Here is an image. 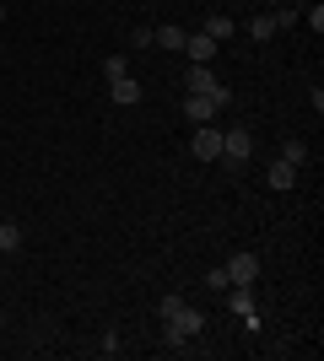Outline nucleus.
I'll return each instance as SVG.
<instances>
[{"label":"nucleus","instance_id":"f257e3e1","mask_svg":"<svg viewBox=\"0 0 324 361\" xmlns=\"http://www.w3.org/2000/svg\"><path fill=\"white\" fill-rule=\"evenodd\" d=\"M184 92H205V97H216L222 108L232 103V87H227V81H216L211 65H189V71H184Z\"/></svg>","mask_w":324,"mask_h":361},{"label":"nucleus","instance_id":"f03ea898","mask_svg":"<svg viewBox=\"0 0 324 361\" xmlns=\"http://www.w3.org/2000/svg\"><path fill=\"white\" fill-rule=\"evenodd\" d=\"M222 157H227V167H244L254 157V135L248 130H222Z\"/></svg>","mask_w":324,"mask_h":361},{"label":"nucleus","instance_id":"7ed1b4c3","mask_svg":"<svg viewBox=\"0 0 324 361\" xmlns=\"http://www.w3.org/2000/svg\"><path fill=\"white\" fill-rule=\"evenodd\" d=\"M222 270H227V286H254V281H260V259L254 254H232Z\"/></svg>","mask_w":324,"mask_h":361},{"label":"nucleus","instance_id":"20e7f679","mask_svg":"<svg viewBox=\"0 0 324 361\" xmlns=\"http://www.w3.org/2000/svg\"><path fill=\"white\" fill-rule=\"evenodd\" d=\"M216 114H222V103H216V97H205V92H184V119H189V124H211Z\"/></svg>","mask_w":324,"mask_h":361},{"label":"nucleus","instance_id":"39448f33","mask_svg":"<svg viewBox=\"0 0 324 361\" xmlns=\"http://www.w3.org/2000/svg\"><path fill=\"white\" fill-rule=\"evenodd\" d=\"M216 49H222V44H216V38H205V32H189V38H184L189 65H211V60H216Z\"/></svg>","mask_w":324,"mask_h":361},{"label":"nucleus","instance_id":"423d86ee","mask_svg":"<svg viewBox=\"0 0 324 361\" xmlns=\"http://www.w3.org/2000/svg\"><path fill=\"white\" fill-rule=\"evenodd\" d=\"M189 151H195V157H200V162H216V157H222V130H195V140H189Z\"/></svg>","mask_w":324,"mask_h":361},{"label":"nucleus","instance_id":"0eeeda50","mask_svg":"<svg viewBox=\"0 0 324 361\" xmlns=\"http://www.w3.org/2000/svg\"><path fill=\"white\" fill-rule=\"evenodd\" d=\"M168 324H173V329H179V334H184V340H195V334L205 329V313H200V307H189V302H184V307H179V318H168Z\"/></svg>","mask_w":324,"mask_h":361},{"label":"nucleus","instance_id":"6e6552de","mask_svg":"<svg viewBox=\"0 0 324 361\" xmlns=\"http://www.w3.org/2000/svg\"><path fill=\"white\" fill-rule=\"evenodd\" d=\"M184 27H152V49H173V54H184Z\"/></svg>","mask_w":324,"mask_h":361},{"label":"nucleus","instance_id":"1a4fd4ad","mask_svg":"<svg viewBox=\"0 0 324 361\" xmlns=\"http://www.w3.org/2000/svg\"><path fill=\"white\" fill-rule=\"evenodd\" d=\"M200 32H205V38H216V44H227V38H232V16L227 11H211Z\"/></svg>","mask_w":324,"mask_h":361},{"label":"nucleus","instance_id":"9d476101","mask_svg":"<svg viewBox=\"0 0 324 361\" xmlns=\"http://www.w3.org/2000/svg\"><path fill=\"white\" fill-rule=\"evenodd\" d=\"M232 291V313H244V318H254V313H260V307H254V302H260V297H254V286H227Z\"/></svg>","mask_w":324,"mask_h":361},{"label":"nucleus","instance_id":"9b49d317","mask_svg":"<svg viewBox=\"0 0 324 361\" xmlns=\"http://www.w3.org/2000/svg\"><path fill=\"white\" fill-rule=\"evenodd\" d=\"M108 87H114V103H124V108L140 103V81L136 75H119V81H108Z\"/></svg>","mask_w":324,"mask_h":361},{"label":"nucleus","instance_id":"f8f14e48","mask_svg":"<svg viewBox=\"0 0 324 361\" xmlns=\"http://www.w3.org/2000/svg\"><path fill=\"white\" fill-rule=\"evenodd\" d=\"M265 178H270V189H292V183H297V167L281 157V162H270V173H265Z\"/></svg>","mask_w":324,"mask_h":361},{"label":"nucleus","instance_id":"ddd939ff","mask_svg":"<svg viewBox=\"0 0 324 361\" xmlns=\"http://www.w3.org/2000/svg\"><path fill=\"white\" fill-rule=\"evenodd\" d=\"M248 32H254V38H260V44H270V38H276V16H270V11H260V16H254V22H248Z\"/></svg>","mask_w":324,"mask_h":361},{"label":"nucleus","instance_id":"4468645a","mask_svg":"<svg viewBox=\"0 0 324 361\" xmlns=\"http://www.w3.org/2000/svg\"><path fill=\"white\" fill-rule=\"evenodd\" d=\"M22 248V226L16 221H0V254H16Z\"/></svg>","mask_w":324,"mask_h":361},{"label":"nucleus","instance_id":"2eb2a0df","mask_svg":"<svg viewBox=\"0 0 324 361\" xmlns=\"http://www.w3.org/2000/svg\"><path fill=\"white\" fill-rule=\"evenodd\" d=\"M103 75H108V81H119V75H130V60H124V54H108V60H103Z\"/></svg>","mask_w":324,"mask_h":361},{"label":"nucleus","instance_id":"dca6fc26","mask_svg":"<svg viewBox=\"0 0 324 361\" xmlns=\"http://www.w3.org/2000/svg\"><path fill=\"white\" fill-rule=\"evenodd\" d=\"M281 157H287L292 167H303V162H308V146H303V140H287V146H281Z\"/></svg>","mask_w":324,"mask_h":361},{"label":"nucleus","instance_id":"f3484780","mask_svg":"<svg viewBox=\"0 0 324 361\" xmlns=\"http://www.w3.org/2000/svg\"><path fill=\"white\" fill-rule=\"evenodd\" d=\"M97 350H103V356H119V350H124V340H119L114 329H108V334H103V345H97Z\"/></svg>","mask_w":324,"mask_h":361},{"label":"nucleus","instance_id":"a211bd4d","mask_svg":"<svg viewBox=\"0 0 324 361\" xmlns=\"http://www.w3.org/2000/svg\"><path fill=\"white\" fill-rule=\"evenodd\" d=\"M205 286H211V291H227V270H222V264H216V270L205 275Z\"/></svg>","mask_w":324,"mask_h":361},{"label":"nucleus","instance_id":"6ab92c4d","mask_svg":"<svg viewBox=\"0 0 324 361\" xmlns=\"http://www.w3.org/2000/svg\"><path fill=\"white\" fill-rule=\"evenodd\" d=\"M130 49H152V27H136V32H130Z\"/></svg>","mask_w":324,"mask_h":361},{"label":"nucleus","instance_id":"aec40b11","mask_svg":"<svg viewBox=\"0 0 324 361\" xmlns=\"http://www.w3.org/2000/svg\"><path fill=\"white\" fill-rule=\"evenodd\" d=\"M0 22H6V6H0Z\"/></svg>","mask_w":324,"mask_h":361}]
</instances>
